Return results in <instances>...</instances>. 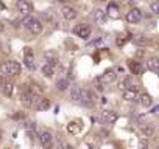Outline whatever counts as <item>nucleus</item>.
I'll return each instance as SVG.
<instances>
[{
    "instance_id": "obj_1",
    "label": "nucleus",
    "mask_w": 159,
    "mask_h": 149,
    "mask_svg": "<svg viewBox=\"0 0 159 149\" xmlns=\"http://www.w3.org/2000/svg\"><path fill=\"white\" fill-rule=\"evenodd\" d=\"M0 73L2 74H10V76H16L20 73V64L16 61H7L0 65Z\"/></svg>"
},
{
    "instance_id": "obj_2",
    "label": "nucleus",
    "mask_w": 159,
    "mask_h": 149,
    "mask_svg": "<svg viewBox=\"0 0 159 149\" xmlns=\"http://www.w3.org/2000/svg\"><path fill=\"white\" fill-rule=\"evenodd\" d=\"M22 23H24V27L27 28V30H30L33 34H39L41 31H42V23L38 20V19H34V17H25L24 20H22Z\"/></svg>"
},
{
    "instance_id": "obj_3",
    "label": "nucleus",
    "mask_w": 159,
    "mask_h": 149,
    "mask_svg": "<svg viewBox=\"0 0 159 149\" xmlns=\"http://www.w3.org/2000/svg\"><path fill=\"white\" fill-rule=\"evenodd\" d=\"M38 98H39V96H38L34 92H31V90H25V92L20 95V101H22V104H24L25 107H34Z\"/></svg>"
},
{
    "instance_id": "obj_4",
    "label": "nucleus",
    "mask_w": 159,
    "mask_h": 149,
    "mask_svg": "<svg viewBox=\"0 0 159 149\" xmlns=\"http://www.w3.org/2000/svg\"><path fill=\"white\" fill-rule=\"evenodd\" d=\"M73 33L78 36V37H83V39H88L91 36V27L86 25V23H80L78 27H75Z\"/></svg>"
},
{
    "instance_id": "obj_5",
    "label": "nucleus",
    "mask_w": 159,
    "mask_h": 149,
    "mask_svg": "<svg viewBox=\"0 0 159 149\" xmlns=\"http://www.w3.org/2000/svg\"><path fill=\"white\" fill-rule=\"evenodd\" d=\"M16 8H17V11L22 14V16H30V13H31V3L30 2H27V0H17V3H16Z\"/></svg>"
},
{
    "instance_id": "obj_6",
    "label": "nucleus",
    "mask_w": 159,
    "mask_h": 149,
    "mask_svg": "<svg viewBox=\"0 0 159 149\" xmlns=\"http://www.w3.org/2000/svg\"><path fill=\"white\" fill-rule=\"evenodd\" d=\"M106 11H103V10H100V8H97V10H94L92 11V20L95 22V23H98V25H103L105 22H106Z\"/></svg>"
},
{
    "instance_id": "obj_7",
    "label": "nucleus",
    "mask_w": 159,
    "mask_h": 149,
    "mask_svg": "<svg viewBox=\"0 0 159 149\" xmlns=\"http://www.w3.org/2000/svg\"><path fill=\"white\" fill-rule=\"evenodd\" d=\"M24 62H25V67L28 70H34L36 68V64H34V56H33V51L31 48H25V57H24Z\"/></svg>"
},
{
    "instance_id": "obj_8",
    "label": "nucleus",
    "mask_w": 159,
    "mask_h": 149,
    "mask_svg": "<svg viewBox=\"0 0 159 149\" xmlns=\"http://www.w3.org/2000/svg\"><path fill=\"white\" fill-rule=\"evenodd\" d=\"M140 19H142V11H140L139 8H133V10L126 14V20H128L129 23H137Z\"/></svg>"
},
{
    "instance_id": "obj_9",
    "label": "nucleus",
    "mask_w": 159,
    "mask_h": 149,
    "mask_svg": "<svg viewBox=\"0 0 159 149\" xmlns=\"http://www.w3.org/2000/svg\"><path fill=\"white\" fill-rule=\"evenodd\" d=\"M81 129H83V124H81V121H80V120L70 121V123L67 124V132H69V134H72V135L80 134V132H81Z\"/></svg>"
},
{
    "instance_id": "obj_10",
    "label": "nucleus",
    "mask_w": 159,
    "mask_h": 149,
    "mask_svg": "<svg viewBox=\"0 0 159 149\" xmlns=\"http://www.w3.org/2000/svg\"><path fill=\"white\" fill-rule=\"evenodd\" d=\"M39 141H41V146L42 147H52V144H53V137H52V134L50 132H42L41 135H39Z\"/></svg>"
},
{
    "instance_id": "obj_11",
    "label": "nucleus",
    "mask_w": 159,
    "mask_h": 149,
    "mask_svg": "<svg viewBox=\"0 0 159 149\" xmlns=\"http://www.w3.org/2000/svg\"><path fill=\"white\" fill-rule=\"evenodd\" d=\"M116 78H117L116 71H114V70H108V71H105L102 76H100V81H102L103 84H111V83L116 81Z\"/></svg>"
},
{
    "instance_id": "obj_12",
    "label": "nucleus",
    "mask_w": 159,
    "mask_h": 149,
    "mask_svg": "<svg viewBox=\"0 0 159 149\" xmlns=\"http://www.w3.org/2000/svg\"><path fill=\"white\" fill-rule=\"evenodd\" d=\"M61 13H62V17H64L66 20H73V19L76 17V11H75L72 6H62Z\"/></svg>"
},
{
    "instance_id": "obj_13",
    "label": "nucleus",
    "mask_w": 159,
    "mask_h": 149,
    "mask_svg": "<svg viewBox=\"0 0 159 149\" xmlns=\"http://www.w3.org/2000/svg\"><path fill=\"white\" fill-rule=\"evenodd\" d=\"M136 98H137V89L128 87V89L123 90V100H125V101H134Z\"/></svg>"
},
{
    "instance_id": "obj_14",
    "label": "nucleus",
    "mask_w": 159,
    "mask_h": 149,
    "mask_svg": "<svg viewBox=\"0 0 159 149\" xmlns=\"http://www.w3.org/2000/svg\"><path fill=\"white\" fill-rule=\"evenodd\" d=\"M147 67L151 70V71H154V73H159V57H150L148 61H147Z\"/></svg>"
},
{
    "instance_id": "obj_15",
    "label": "nucleus",
    "mask_w": 159,
    "mask_h": 149,
    "mask_svg": "<svg viewBox=\"0 0 159 149\" xmlns=\"http://www.w3.org/2000/svg\"><path fill=\"white\" fill-rule=\"evenodd\" d=\"M139 103H140V106H143V107H150V106L153 104V98H151L148 93H140Z\"/></svg>"
},
{
    "instance_id": "obj_16",
    "label": "nucleus",
    "mask_w": 159,
    "mask_h": 149,
    "mask_svg": "<svg viewBox=\"0 0 159 149\" xmlns=\"http://www.w3.org/2000/svg\"><path fill=\"white\" fill-rule=\"evenodd\" d=\"M34 107H36L38 110H47V109L50 107V101H48L47 98H38Z\"/></svg>"
},
{
    "instance_id": "obj_17",
    "label": "nucleus",
    "mask_w": 159,
    "mask_h": 149,
    "mask_svg": "<svg viewBox=\"0 0 159 149\" xmlns=\"http://www.w3.org/2000/svg\"><path fill=\"white\" fill-rule=\"evenodd\" d=\"M117 118H119L117 113L112 112V110H105V112H103V120H105L106 123H109V124H111V123H116Z\"/></svg>"
},
{
    "instance_id": "obj_18",
    "label": "nucleus",
    "mask_w": 159,
    "mask_h": 149,
    "mask_svg": "<svg viewBox=\"0 0 159 149\" xmlns=\"http://www.w3.org/2000/svg\"><path fill=\"white\" fill-rule=\"evenodd\" d=\"M80 103H83V104H86V106H91L92 104V95H91V92H88V90H81V98H80Z\"/></svg>"
},
{
    "instance_id": "obj_19",
    "label": "nucleus",
    "mask_w": 159,
    "mask_h": 149,
    "mask_svg": "<svg viewBox=\"0 0 159 149\" xmlns=\"http://www.w3.org/2000/svg\"><path fill=\"white\" fill-rule=\"evenodd\" d=\"M106 14H108L109 17L117 19V17H119V6H117L116 3H109L108 8H106Z\"/></svg>"
},
{
    "instance_id": "obj_20",
    "label": "nucleus",
    "mask_w": 159,
    "mask_h": 149,
    "mask_svg": "<svg viewBox=\"0 0 159 149\" xmlns=\"http://www.w3.org/2000/svg\"><path fill=\"white\" fill-rule=\"evenodd\" d=\"M128 68H129L134 74H140V71H142V65H140V62H137V61H128Z\"/></svg>"
},
{
    "instance_id": "obj_21",
    "label": "nucleus",
    "mask_w": 159,
    "mask_h": 149,
    "mask_svg": "<svg viewBox=\"0 0 159 149\" xmlns=\"http://www.w3.org/2000/svg\"><path fill=\"white\" fill-rule=\"evenodd\" d=\"M2 90H3V95L5 96H11L13 95V90H14V84L11 81H5L2 84Z\"/></svg>"
},
{
    "instance_id": "obj_22",
    "label": "nucleus",
    "mask_w": 159,
    "mask_h": 149,
    "mask_svg": "<svg viewBox=\"0 0 159 149\" xmlns=\"http://www.w3.org/2000/svg\"><path fill=\"white\" fill-rule=\"evenodd\" d=\"M140 134H142L143 137H151V135L154 134L153 124H143V126H140Z\"/></svg>"
},
{
    "instance_id": "obj_23",
    "label": "nucleus",
    "mask_w": 159,
    "mask_h": 149,
    "mask_svg": "<svg viewBox=\"0 0 159 149\" xmlns=\"http://www.w3.org/2000/svg\"><path fill=\"white\" fill-rule=\"evenodd\" d=\"M81 87H73L72 89V92H70V98L73 100V101H78L80 103V98H81Z\"/></svg>"
},
{
    "instance_id": "obj_24",
    "label": "nucleus",
    "mask_w": 159,
    "mask_h": 149,
    "mask_svg": "<svg viewBox=\"0 0 159 149\" xmlns=\"http://www.w3.org/2000/svg\"><path fill=\"white\" fill-rule=\"evenodd\" d=\"M53 71H55V70H53V65H50V64H45V65L42 67V73L45 74L47 78H52V76H53Z\"/></svg>"
},
{
    "instance_id": "obj_25",
    "label": "nucleus",
    "mask_w": 159,
    "mask_h": 149,
    "mask_svg": "<svg viewBox=\"0 0 159 149\" xmlns=\"http://www.w3.org/2000/svg\"><path fill=\"white\" fill-rule=\"evenodd\" d=\"M56 87H58L59 92H66V90L69 89V81H67V79H59V81L56 83Z\"/></svg>"
},
{
    "instance_id": "obj_26",
    "label": "nucleus",
    "mask_w": 159,
    "mask_h": 149,
    "mask_svg": "<svg viewBox=\"0 0 159 149\" xmlns=\"http://www.w3.org/2000/svg\"><path fill=\"white\" fill-rule=\"evenodd\" d=\"M128 87H131V78H125L123 81H120L119 83V89H122V90H125V89H128Z\"/></svg>"
},
{
    "instance_id": "obj_27",
    "label": "nucleus",
    "mask_w": 159,
    "mask_h": 149,
    "mask_svg": "<svg viewBox=\"0 0 159 149\" xmlns=\"http://www.w3.org/2000/svg\"><path fill=\"white\" fill-rule=\"evenodd\" d=\"M133 40H134V44H136V45H142V47L148 44V40H147V39H145L143 36H136V37H134Z\"/></svg>"
},
{
    "instance_id": "obj_28",
    "label": "nucleus",
    "mask_w": 159,
    "mask_h": 149,
    "mask_svg": "<svg viewBox=\"0 0 159 149\" xmlns=\"http://www.w3.org/2000/svg\"><path fill=\"white\" fill-rule=\"evenodd\" d=\"M150 8H151V11H153V13L159 14V0H154V2H151Z\"/></svg>"
},
{
    "instance_id": "obj_29",
    "label": "nucleus",
    "mask_w": 159,
    "mask_h": 149,
    "mask_svg": "<svg viewBox=\"0 0 159 149\" xmlns=\"http://www.w3.org/2000/svg\"><path fill=\"white\" fill-rule=\"evenodd\" d=\"M25 129H27V130H36V126H34V123L27 121V123H25Z\"/></svg>"
},
{
    "instance_id": "obj_30",
    "label": "nucleus",
    "mask_w": 159,
    "mask_h": 149,
    "mask_svg": "<svg viewBox=\"0 0 159 149\" xmlns=\"http://www.w3.org/2000/svg\"><path fill=\"white\" fill-rule=\"evenodd\" d=\"M147 144H148L147 140H140V141H139V146H140V147H147Z\"/></svg>"
},
{
    "instance_id": "obj_31",
    "label": "nucleus",
    "mask_w": 159,
    "mask_h": 149,
    "mask_svg": "<svg viewBox=\"0 0 159 149\" xmlns=\"http://www.w3.org/2000/svg\"><path fill=\"white\" fill-rule=\"evenodd\" d=\"M0 10H5V5H3V2L0 0Z\"/></svg>"
},
{
    "instance_id": "obj_32",
    "label": "nucleus",
    "mask_w": 159,
    "mask_h": 149,
    "mask_svg": "<svg viewBox=\"0 0 159 149\" xmlns=\"http://www.w3.org/2000/svg\"><path fill=\"white\" fill-rule=\"evenodd\" d=\"M5 30V27H3V22H0V31H3Z\"/></svg>"
},
{
    "instance_id": "obj_33",
    "label": "nucleus",
    "mask_w": 159,
    "mask_h": 149,
    "mask_svg": "<svg viewBox=\"0 0 159 149\" xmlns=\"http://www.w3.org/2000/svg\"><path fill=\"white\" fill-rule=\"evenodd\" d=\"M3 84V81H2V78H0V86H2Z\"/></svg>"
},
{
    "instance_id": "obj_34",
    "label": "nucleus",
    "mask_w": 159,
    "mask_h": 149,
    "mask_svg": "<svg viewBox=\"0 0 159 149\" xmlns=\"http://www.w3.org/2000/svg\"><path fill=\"white\" fill-rule=\"evenodd\" d=\"M102 2H106V0H102Z\"/></svg>"
}]
</instances>
